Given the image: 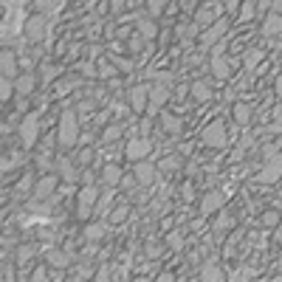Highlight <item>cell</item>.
<instances>
[{
    "mask_svg": "<svg viewBox=\"0 0 282 282\" xmlns=\"http://www.w3.org/2000/svg\"><path fill=\"white\" fill-rule=\"evenodd\" d=\"M57 141L62 147H74L79 141V116H76V110H62L60 127H57Z\"/></svg>",
    "mask_w": 282,
    "mask_h": 282,
    "instance_id": "1",
    "label": "cell"
},
{
    "mask_svg": "<svg viewBox=\"0 0 282 282\" xmlns=\"http://www.w3.org/2000/svg\"><path fill=\"white\" fill-rule=\"evenodd\" d=\"M17 127H20V141H23V147L25 150L34 147V144H37V135H40V127H43V124H40V113H29Z\"/></svg>",
    "mask_w": 282,
    "mask_h": 282,
    "instance_id": "2",
    "label": "cell"
},
{
    "mask_svg": "<svg viewBox=\"0 0 282 282\" xmlns=\"http://www.w3.org/2000/svg\"><path fill=\"white\" fill-rule=\"evenodd\" d=\"M201 138H203L206 147L220 150V147H226V127H223L220 122H212V124H206V130H203Z\"/></svg>",
    "mask_w": 282,
    "mask_h": 282,
    "instance_id": "3",
    "label": "cell"
},
{
    "mask_svg": "<svg viewBox=\"0 0 282 282\" xmlns=\"http://www.w3.org/2000/svg\"><path fill=\"white\" fill-rule=\"evenodd\" d=\"M96 198H99V189L96 186H82L79 189V198H76V215L79 217H88L93 212V206H96Z\"/></svg>",
    "mask_w": 282,
    "mask_h": 282,
    "instance_id": "4",
    "label": "cell"
},
{
    "mask_svg": "<svg viewBox=\"0 0 282 282\" xmlns=\"http://www.w3.org/2000/svg\"><path fill=\"white\" fill-rule=\"evenodd\" d=\"M150 150H153V141L150 138H130L127 150H124V155H127V161H144L150 155Z\"/></svg>",
    "mask_w": 282,
    "mask_h": 282,
    "instance_id": "5",
    "label": "cell"
},
{
    "mask_svg": "<svg viewBox=\"0 0 282 282\" xmlns=\"http://www.w3.org/2000/svg\"><path fill=\"white\" fill-rule=\"evenodd\" d=\"M282 178V153L274 155V158L265 164L263 172H257V184H274V181Z\"/></svg>",
    "mask_w": 282,
    "mask_h": 282,
    "instance_id": "6",
    "label": "cell"
},
{
    "mask_svg": "<svg viewBox=\"0 0 282 282\" xmlns=\"http://www.w3.org/2000/svg\"><path fill=\"white\" fill-rule=\"evenodd\" d=\"M150 88L153 85H135L130 91V107H133V113H144L150 107Z\"/></svg>",
    "mask_w": 282,
    "mask_h": 282,
    "instance_id": "7",
    "label": "cell"
},
{
    "mask_svg": "<svg viewBox=\"0 0 282 282\" xmlns=\"http://www.w3.org/2000/svg\"><path fill=\"white\" fill-rule=\"evenodd\" d=\"M23 34L31 40V43H37V40H43V37H45V17H40V14L29 17V20H25V29H23Z\"/></svg>",
    "mask_w": 282,
    "mask_h": 282,
    "instance_id": "8",
    "label": "cell"
},
{
    "mask_svg": "<svg viewBox=\"0 0 282 282\" xmlns=\"http://www.w3.org/2000/svg\"><path fill=\"white\" fill-rule=\"evenodd\" d=\"M155 178H158V166L147 164V161H138V164H135V181H138L141 186H153Z\"/></svg>",
    "mask_w": 282,
    "mask_h": 282,
    "instance_id": "9",
    "label": "cell"
},
{
    "mask_svg": "<svg viewBox=\"0 0 282 282\" xmlns=\"http://www.w3.org/2000/svg\"><path fill=\"white\" fill-rule=\"evenodd\" d=\"M170 99V85H153L150 88V107H147V113L153 116V113H158V107Z\"/></svg>",
    "mask_w": 282,
    "mask_h": 282,
    "instance_id": "10",
    "label": "cell"
},
{
    "mask_svg": "<svg viewBox=\"0 0 282 282\" xmlns=\"http://www.w3.org/2000/svg\"><path fill=\"white\" fill-rule=\"evenodd\" d=\"M0 68H3V79H17V54L6 48L3 60H0Z\"/></svg>",
    "mask_w": 282,
    "mask_h": 282,
    "instance_id": "11",
    "label": "cell"
},
{
    "mask_svg": "<svg viewBox=\"0 0 282 282\" xmlns=\"http://www.w3.org/2000/svg\"><path fill=\"white\" fill-rule=\"evenodd\" d=\"M226 29H229L226 20H220V23H215V25H209V29L203 31V37H201V45H203V48H209V45L215 43L217 37H223V34H226Z\"/></svg>",
    "mask_w": 282,
    "mask_h": 282,
    "instance_id": "12",
    "label": "cell"
},
{
    "mask_svg": "<svg viewBox=\"0 0 282 282\" xmlns=\"http://www.w3.org/2000/svg\"><path fill=\"white\" fill-rule=\"evenodd\" d=\"M54 189H57V175H43V178L37 181V186H34V198L43 201V198H48Z\"/></svg>",
    "mask_w": 282,
    "mask_h": 282,
    "instance_id": "13",
    "label": "cell"
},
{
    "mask_svg": "<svg viewBox=\"0 0 282 282\" xmlns=\"http://www.w3.org/2000/svg\"><path fill=\"white\" fill-rule=\"evenodd\" d=\"M220 206H223V195H220V192H209V195L201 201V215H206V217L215 215Z\"/></svg>",
    "mask_w": 282,
    "mask_h": 282,
    "instance_id": "14",
    "label": "cell"
},
{
    "mask_svg": "<svg viewBox=\"0 0 282 282\" xmlns=\"http://www.w3.org/2000/svg\"><path fill=\"white\" fill-rule=\"evenodd\" d=\"M212 74H215V79L226 82L229 76H232V68H229V62L223 60V54H212Z\"/></svg>",
    "mask_w": 282,
    "mask_h": 282,
    "instance_id": "15",
    "label": "cell"
},
{
    "mask_svg": "<svg viewBox=\"0 0 282 282\" xmlns=\"http://www.w3.org/2000/svg\"><path fill=\"white\" fill-rule=\"evenodd\" d=\"M14 88H17V96H29V93H34V88H37V76L20 74L17 79H14Z\"/></svg>",
    "mask_w": 282,
    "mask_h": 282,
    "instance_id": "16",
    "label": "cell"
},
{
    "mask_svg": "<svg viewBox=\"0 0 282 282\" xmlns=\"http://www.w3.org/2000/svg\"><path fill=\"white\" fill-rule=\"evenodd\" d=\"M189 93H192V99H195V102H201V104L212 99V88H209L203 79H195V82H192V85H189Z\"/></svg>",
    "mask_w": 282,
    "mask_h": 282,
    "instance_id": "17",
    "label": "cell"
},
{
    "mask_svg": "<svg viewBox=\"0 0 282 282\" xmlns=\"http://www.w3.org/2000/svg\"><path fill=\"white\" fill-rule=\"evenodd\" d=\"M234 122H237L240 127H245V124L251 122V104H248V102H237V104H234Z\"/></svg>",
    "mask_w": 282,
    "mask_h": 282,
    "instance_id": "18",
    "label": "cell"
},
{
    "mask_svg": "<svg viewBox=\"0 0 282 282\" xmlns=\"http://www.w3.org/2000/svg\"><path fill=\"white\" fill-rule=\"evenodd\" d=\"M201 279H203V282H223V279H226V274L220 271V265L209 263L206 268L201 271Z\"/></svg>",
    "mask_w": 282,
    "mask_h": 282,
    "instance_id": "19",
    "label": "cell"
},
{
    "mask_svg": "<svg viewBox=\"0 0 282 282\" xmlns=\"http://www.w3.org/2000/svg\"><path fill=\"white\" fill-rule=\"evenodd\" d=\"M57 170H60V175L68 181V184H74V181L79 178V175H76V166L71 164L68 158H60V161H57Z\"/></svg>",
    "mask_w": 282,
    "mask_h": 282,
    "instance_id": "20",
    "label": "cell"
},
{
    "mask_svg": "<svg viewBox=\"0 0 282 282\" xmlns=\"http://www.w3.org/2000/svg\"><path fill=\"white\" fill-rule=\"evenodd\" d=\"M102 181L107 186H113V184H119V181H124V175H122V166H116V164H107L104 166V172H102Z\"/></svg>",
    "mask_w": 282,
    "mask_h": 282,
    "instance_id": "21",
    "label": "cell"
},
{
    "mask_svg": "<svg viewBox=\"0 0 282 282\" xmlns=\"http://www.w3.org/2000/svg\"><path fill=\"white\" fill-rule=\"evenodd\" d=\"M279 31H282V17L279 14H268V17H265V25H263V34L265 37H274Z\"/></svg>",
    "mask_w": 282,
    "mask_h": 282,
    "instance_id": "22",
    "label": "cell"
},
{
    "mask_svg": "<svg viewBox=\"0 0 282 282\" xmlns=\"http://www.w3.org/2000/svg\"><path fill=\"white\" fill-rule=\"evenodd\" d=\"M263 51H260V48H251V51H245V54H243V65L245 68H248V71H254V68H257L260 65V62H263Z\"/></svg>",
    "mask_w": 282,
    "mask_h": 282,
    "instance_id": "23",
    "label": "cell"
},
{
    "mask_svg": "<svg viewBox=\"0 0 282 282\" xmlns=\"http://www.w3.org/2000/svg\"><path fill=\"white\" fill-rule=\"evenodd\" d=\"M212 9H215V6H203L201 12L195 14V25H198V29H206V25L215 20V12H212Z\"/></svg>",
    "mask_w": 282,
    "mask_h": 282,
    "instance_id": "24",
    "label": "cell"
},
{
    "mask_svg": "<svg viewBox=\"0 0 282 282\" xmlns=\"http://www.w3.org/2000/svg\"><path fill=\"white\" fill-rule=\"evenodd\" d=\"M60 74H62V68L48 65V62H45V65L40 68V82H43V85H48V82H54V76H60Z\"/></svg>",
    "mask_w": 282,
    "mask_h": 282,
    "instance_id": "25",
    "label": "cell"
},
{
    "mask_svg": "<svg viewBox=\"0 0 282 282\" xmlns=\"http://www.w3.org/2000/svg\"><path fill=\"white\" fill-rule=\"evenodd\" d=\"M45 260H48L51 268H65V265H68V254L65 251H57V248L45 254Z\"/></svg>",
    "mask_w": 282,
    "mask_h": 282,
    "instance_id": "26",
    "label": "cell"
},
{
    "mask_svg": "<svg viewBox=\"0 0 282 282\" xmlns=\"http://www.w3.org/2000/svg\"><path fill=\"white\" fill-rule=\"evenodd\" d=\"M161 124H164L166 133H178L181 124H184V122H181L178 116H172V113H161Z\"/></svg>",
    "mask_w": 282,
    "mask_h": 282,
    "instance_id": "27",
    "label": "cell"
},
{
    "mask_svg": "<svg viewBox=\"0 0 282 282\" xmlns=\"http://www.w3.org/2000/svg\"><path fill=\"white\" fill-rule=\"evenodd\" d=\"M104 232H107V226H104V223H91V226H85V237L88 240H102Z\"/></svg>",
    "mask_w": 282,
    "mask_h": 282,
    "instance_id": "28",
    "label": "cell"
},
{
    "mask_svg": "<svg viewBox=\"0 0 282 282\" xmlns=\"http://www.w3.org/2000/svg\"><path fill=\"white\" fill-rule=\"evenodd\" d=\"M127 215H130V209H127V206H116V209L110 212V220H107V223H110V226H119V223L127 220Z\"/></svg>",
    "mask_w": 282,
    "mask_h": 282,
    "instance_id": "29",
    "label": "cell"
},
{
    "mask_svg": "<svg viewBox=\"0 0 282 282\" xmlns=\"http://www.w3.org/2000/svg\"><path fill=\"white\" fill-rule=\"evenodd\" d=\"M138 31H141V34H144L147 40H153L155 34H158V29H155L153 20H138Z\"/></svg>",
    "mask_w": 282,
    "mask_h": 282,
    "instance_id": "30",
    "label": "cell"
},
{
    "mask_svg": "<svg viewBox=\"0 0 282 282\" xmlns=\"http://www.w3.org/2000/svg\"><path fill=\"white\" fill-rule=\"evenodd\" d=\"M31 186H34V175H31V172H25V178L20 181L17 186H14V192H17V195L23 198V195H29V189H31Z\"/></svg>",
    "mask_w": 282,
    "mask_h": 282,
    "instance_id": "31",
    "label": "cell"
},
{
    "mask_svg": "<svg viewBox=\"0 0 282 282\" xmlns=\"http://www.w3.org/2000/svg\"><path fill=\"white\" fill-rule=\"evenodd\" d=\"M122 133H124V127H122V124H110V127H104V133H102V141H116Z\"/></svg>",
    "mask_w": 282,
    "mask_h": 282,
    "instance_id": "32",
    "label": "cell"
},
{
    "mask_svg": "<svg viewBox=\"0 0 282 282\" xmlns=\"http://www.w3.org/2000/svg\"><path fill=\"white\" fill-rule=\"evenodd\" d=\"M158 170H161V172H166V175H170V172L181 170V158H172V155H170V158H164V161H161V164H158Z\"/></svg>",
    "mask_w": 282,
    "mask_h": 282,
    "instance_id": "33",
    "label": "cell"
},
{
    "mask_svg": "<svg viewBox=\"0 0 282 282\" xmlns=\"http://www.w3.org/2000/svg\"><path fill=\"white\" fill-rule=\"evenodd\" d=\"M31 257H34V245H20V248H17V263L20 265L29 263Z\"/></svg>",
    "mask_w": 282,
    "mask_h": 282,
    "instance_id": "34",
    "label": "cell"
},
{
    "mask_svg": "<svg viewBox=\"0 0 282 282\" xmlns=\"http://www.w3.org/2000/svg\"><path fill=\"white\" fill-rule=\"evenodd\" d=\"M12 91H17V88H14V79H3V88H0L3 102H9V99H12Z\"/></svg>",
    "mask_w": 282,
    "mask_h": 282,
    "instance_id": "35",
    "label": "cell"
},
{
    "mask_svg": "<svg viewBox=\"0 0 282 282\" xmlns=\"http://www.w3.org/2000/svg\"><path fill=\"white\" fill-rule=\"evenodd\" d=\"M99 76H116V65H110L107 60L99 62Z\"/></svg>",
    "mask_w": 282,
    "mask_h": 282,
    "instance_id": "36",
    "label": "cell"
},
{
    "mask_svg": "<svg viewBox=\"0 0 282 282\" xmlns=\"http://www.w3.org/2000/svg\"><path fill=\"white\" fill-rule=\"evenodd\" d=\"M243 12H240V20H251L254 17V9H257V3H243Z\"/></svg>",
    "mask_w": 282,
    "mask_h": 282,
    "instance_id": "37",
    "label": "cell"
},
{
    "mask_svg": "<svg viewBox=\"0 0 282 282\" xmlns=\"http://www.w3.org/2000/svg\"><path fill=\"white\" fill-rule=\"evenodd\" d=\"M170 3H161V0H155V3H147V9H150V17H158L161 14V9H166Z\"/></svg>",
    "mask_w": 282,
    "mask_h": 282,
    "instance_id": "38",
    "label": "cell"
},
{
    "mask_svg": "<svg viewBox=\"0 0 282 282\" xmlns=\"http://www.w3.org/2000/svg\"><path fill=\"white\" fill-rule=\"evenodd\" d=\"M110 62L119 68V71H133V62H127V60H122V57H110Z\"/></svg>",
    "mask_w": 282,
    "mask_h": 282,
    "instance_id": "39",
    "label": "cell"
},
{
    "mask_svg": "<svg viewBox=\"0 0 282 282\" xmlns=\"http://www.w3.org/2000/svg\"><path fill=\"white\" fill-rule=\"evenodd\" d=\"M279 223V212H265L263 215V226H276Z\"/></svg>",
    "mask_w": 282,
    "mask_h": 282,
    "instance_id": "40",
    "label": "cell"
},
{
    "mask_svg": "<svg viewBox=\"0 0 282 282\" xmlns=\"http://www.w3.org/2000/svg\"><path fill=\"white\" fill-rule=\"evenodd\" d=\"M45 279H48V271H45L43 265H37L34 274H31V282H45Z\"/></svg>",
    "mask_w": 282,
    "mask_h": 282,
    "instance_id": "41",
    "label": "cell"
},
{
    "mask_svg": "<svg viewBox=\"0 0 282 282\" xmlns=\"http://www.w3.org/2000/svg\"><path fill=\"white\" fill-rule=\"evenodd\" d=\"M76 161H79V164L82 166H85V164H91V161H93V150H79V155H76Z\"/></svg>",
    "mask_w": 282,
    "mask_h": 282,
    "instance_id": "42",
    "label": "cell"
},
{
    "mask_svg": "<svg viewBox=\"0 0 282 282\" xmlns=\"http://www.w3.org/2000/svg\"><path fill=\"white\" fill-rule=\"evenodd\" d=\"M229 226H232V217H220V220H217V223H215V232H217V234H220V232H226V229H229Z\"/></svg>",
    "mask_w": 282,
    "mask_h": 282,
    "instance_id": "43",
    "label": "cell"
},
{
    "mask_svg": "<svg viewBox=\"0 0 282 282\" xmlns=\"http://www.w3.org/2000/svg\"><path fill=\"white\" fill-rule=\"evenodd\" d=\"M166 243H170L172 248H181V245H184V240H181V232H178V234H170V240H166Z\"/></svg>",
    "mask_w": 282,
    "mask_h": 282,
    "instance_id": "44",
    "label": "cell"
},
{
    "mask_svg": "<svg viewBox=\"0 0 282 282\" xmlns=\"http://www.w3.org/2000/svg\"><path fill=\"white\" fill-rule=\"evenodd\" d=\"M155 282H178V279H175V274H170V271H166V274H161Z\"/></svg>",
    "mask_w": 282,
    "mask_h": 282,
    "instance_id": "45",
    "label": "cell"
},
{
    "mask_svg": "<svg viewBox=\"0 0 282 282\" xmlns=\"http://www.w3.org/2000/svg\"><path fill=\"white\" fill-rule=\"evenodd\" d=\"M274 93L282 99V74H279V79H276V85H274Z\"/></svg>",
    "mask_w": 282,
    "mask_h": 282,
    "instance_id": "46",
    "label": "cell"
},
{
    "mask_svg": "<svg viewBox=\"0 0 282 282\" xmlns=\"http://www.w3.org/2000/svg\"><path fill=\"white\" fill-rule=\"evenodd\" d=\"M271 9H274V14H279V17H282V0H276V3H271Z\"/></svg>",
    "mask_w": 282,
    "mask_h": 282,
    "instance_id": "47",
    "label": "cell"
},
{
    "mask_svg": "<svg viewBox=\"0 0 282 282\" xmlns=\"http://www.w3.org/2000/svg\"><path fill=\"white\" fill-rule=\"evenodd\" d=\"M274 116H276V124H282V104H279V107L274 110Z\"/></svg>",
    "mask_w": 282,
    "mask_h": 282,
    "instance_id": "48",
    "label": "cell"
},
{
    "mask_svg": "<svg viewBox=\"0 0 282 282\" xmlns=\"http://www.w3.org/2000/svg\"><path fill=\"white\" fill-rule=\"evenodd\" d=\"M279 282H282V279H279Z\"/></svg>",
    "mask_w": 282,
    "mask_h": 282,
    "instance_id": "49",
    "label": "cell"
}]
</instances>
